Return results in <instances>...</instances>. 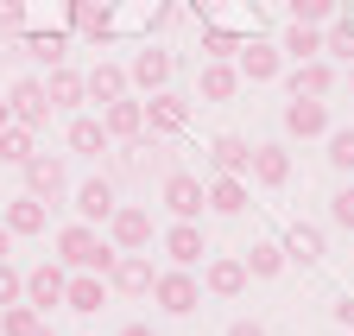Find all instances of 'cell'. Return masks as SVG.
Returning <instances> with one entry per match:
<instances>
[{
  "label": "cell",
  "mask_w": 354,
  "mask_h": 336,
  "mask_svg": "<svg viewBox=\"0 0 354 336\" xmlns=\"http://www.w3.org/2000/svg\"><path fill=\"white\" fill-rule=\"evenodd\" d=\"M234 70H241V82H272V76L285 70V51L272 45V38H241Z\"/></svg>",
  "instance_id": "7"
},
{
  "label": "cell",
  "mask_w": 354,
  "mask_h": 336,
  "mask_svg": "<svg viewBox=\"0 0 354 336\" xmlns=\"http://www.w3.org/2000/svg\"><path fill=\"white\" fill-rule=\"evenodd\" d=\"M108 241L120 247V254H140V247L152 241V209H140V203H120L114 216H108Z\"/></svg>",
  "instance_id": "9"
},
{
  "label": "cell",
  "mask_w": 354,
  "mask_h": 336,
  "mask_svg": "<svg viewBox=\"0 0 354 336\" xmlns=\"http://www.w3.org/2000/svg\"><path fill=\"white\" fill-rule=\"evenodd\" d=\"M171 51H158V45H140V51H133V64H127V82H133V89H146V96H158L165 89V82H171Z\"/></svg>",
  "instance_id": "11"
},
{
  "label": "cell",
  "mask_w": 354,
  "mask_h": 336,
  "mask_svg": "<svg viewBox=\"0 0 354 336\" xmlns=\"http://www.w3.org/2000/svg\"><path fill=\"white\" fill-rule=\"evenodd\" d=\"M70 146H76V152H108L114 140H108V127H102L95 114H76V121H70Z\"/></svg>",
  "instance_id": "32"
},
{
  "label": "cell",
  "mask_w": 354,
  "mask_h": 336,
  "mask_svg": "<svg viewBox=\"0 0 354 336\" xmlns=\"http://www.w3.org/2000/svg\"><path fill=\"white\" fill-rule=\"evenodd\" d=\"M32 336H57V330H51V324H38V330H32Z\"/></svg>",
  "instance_id": "46"
},
{
  "label": "cell",
  "mask_w": 354,
  "mask_h": 336,
  "mask_svg": "<svg viewBox=\"0 0 354 336\" xmlns=\"http://www.w3.org/2000/svg\"><path fill=\"white\" fill-rule=\"evenodd\" d=\"M279 51L291 58V64H310V58H323V26H285V38H279Z\"/></svg>",
  "instance_id": "24"
},
{
  "label": "cell",
  "mask_w": 354,
  "mask_h": 336,
  "mask_svg": "<svg viewBox=\"0 0 354 336\" xmlns=\"http://www.w3.org/2000/svg\"><path fill=\"white\" fill-rule=\"evenodd\" d=\"M64 292H70V267L64 260H38L32 273H26V305L44 317V311H57L64 305Z\"/></svg>",
  "instance_id": "4"
},
{
  "label": "cell",
  "mask_w": 354,
  "mask_h": 336,
  "mask_svg": "<svg viewBox=\"0 0 354 336\" xmlns=\"http://www.w3.org/2000/svg\"><path fill=\"white\" fill-rule=\"evenodd\" d=\"M247 172H253V184H266V191H279V184L291 178V152H285V146H253V159H247Z\"/></svg>",
  "instance_id": "21"
},
{
  "label": "cell",
  "mask_w": 354,
  "mask_h": 336,
  "mask_svg": "<svg viewBox=\"0 0 354 336\" xmlns=\"http://www.w3.org/2000/svg\"><path fill=\"white\" fill-rule=\"evenodd\" d=\"M209 209L215 216H241L247 209V178H215L209 184Z\"/></svg>",
  "instance_id": "30"
},
{
  "label": "cell",
  "mask_w": 354,
  "mask_h": 336,
  "mask_svg": "<svg viewBox=\"0 0 354 336\" xmlns=\"http://www.w3.org/2000/svg\"><path fill=\"white\" fill-rule=\"evenodd\" d=\"M247 159H253V146H247L241 134H215V140H209V165H215V178H247Z\"/></svg>",
  "instance_id": "20"
},
{
  "label": "cell",
  "mask_w": 354,
  "mask_h": 336,
  "mask_svg": "<svg viewBox=\"0 0 354 336\" xmlns=\"http://www.w3.org/2000/svg\"><path fill=\"white\" fill-rule=\"evenodd\" d=\"M102 127H108V140H140L146 134V102H133V96L108 102L102 108Z\"/></svg>",
  "instance_id": "18"
},
{
  "label": "cell",
  "mask_w": 354,
  "mask_h": 336,
  "mask_svg": "<svg viewBox=\"0 0 354 336\" xmlns=\"http://www.w3.org/2000/svg\"><path fill=\"white\" fill-rule=\"evenodd\" d=\"M241 51V32H228V26H203V58H221L228 64Z\"/></svg>",
  "instance_id": "36"
},
{
  "label": "cell",
  "mask_w": 354,
  "mask_h": 336,
  "mask_svg": "<svg viewBox=\"0 0 354 336\" xmlns=\"http://www.w3.org/2000/svg\"><path fill=\"white\" fill-rule=\"evenodd\" d=\"M102 305H108V279H102V273H70L64 311H76V317H95Z\"/></svg>",
  "instance_id": "17"
},
{
  "label": "cell",
  "mask_w": 354,
  "mask_h": 336,
  "mask_svg": "<svg viewBox=\"0 0 354 336\" xmlns=\"http://www.w3.org/2000/svg\"><path fill=\"white\" fill-rule=\"evenodd\" d=\"M114 336H158V330H152V324H120Z\"/></svg>",
  "instance_id": "43"
},
{
  "label": "cell",
  "mask_w": 354,
  "mask_h": 336,
  "mask_svg": "<svg viewBox=\"0 0 354 336\" xmlns=\"http://www.w3.org/2000/svg\"><path fill=\"white\" fill-rule=\"evenodd\" d=\"M26 58H32V64H51V70H57V64L70 58V51H64V32H26Z\"/></svg>",
  "instance_id": "33"
},
{
  "label": "cell",
  "mask_w": 354,
  "mask_h": 336,
  "mask_svg": "<svg viewBox=\"0 0 354 336\" xmlns=\"http://www.w3.org/2000/svg\"><path fill=\"white\" fill-rule=\"evenodd\" d=\"M120 209V197H114V178H88V184H76V222H95V229H108V216Z\"/></svg>",
  "instance_id": "14"
},
{
  "label": "cell",
  "mask_w": 354,
  "mask_h": 336,
  "mask_svg": "<svg viewBox=\"0 0 354 336\" xmlns=\"http://www.w3.org/2000/svg\"><path fill=\"white\" fill-rule=\"evenodd\" d=\"M329 89H335V64L329 58H310V64L291 70V96H329Z\"/></svg>",
  "instance_id": "23"
},
{
  "label": "cell",
  "mask_w": 354,
  "mask_h": 336,
  "mask_svg": "<svg viewBox=\"0 0 354 336\" xmlns=\"http://www.w3.org/2000/svg\"><path fill=\"white\" fill-rule=\"evenodd\" d=\"M82 82H88V102H102V108H108V102H120V96L133 89V82H127V70H120V64H95V70H88Z\"/></svg>",
  "instance_id": "25"
},
{
  "label": "cell",
  "mask_w": 354,
  "mask_h": 336,
  "mask_svg": "<svg viewBox=\"0 0 354 336\" xmlns=\"http://www.w3.org/2000/svg\"><path fill=\"white\" fill-rule=\"evenodd\" d=\"M335 324H342V330H354V299H342V305H335Z\"/></svg>",
  "instance_id": "42"
},
{
  "label": "cell",
  "mask_w": 354,
  "mask_h": 336,
  "mask_svg": "<svg viewBox=\"0 0 354 336\" xmlns=\"http://www.w3.org/2000/svg\"><path fill=\"white\" fill-rule=\"evenodd\" d=\"M38 324H44V317H38V311H32L26 299H19V305H7V311H0V336H32Z\"/></svg>",
  "instance_id": "35"
},
{
  "label": "cell",
  "mask_w": 354,
  "mask_h": 336,
  "mask_svg": "<svg viewBox=\"0 0 354 336\" xmlns=\"http://www.w3.org/2000/svg\"><path fill=\"white\" fill-rule=\"evenodd\" d=\"M323 58L329 64H354V19H329L323 26Z\"/></svg>",
  "instance_id": "31"
},
{
  "label": "cell",
  "mask_w": 354,
  "mask_h": 336,
  "mask_svg": "<svg viewBox=\"0 0 354 336\" xmlns=\"http://www.w3.org/2000/svg\"><path fill=\"white\" fill-rule=\"evenodd\" d=\"M7 108H13L19 127H44V121H51V96H44L38 76H19L13 82V89H7Z\"/></svg>",
  "instance_id": "10"
},
{
  "label": "cell",
  "mask_w": 354,
  "mask_h": 336,
  "mask_svg": "<svg viewBox=\"0 0 354 336\" xmlns=\"http://www.w3.org/2000/svg\"><path fill=\"white\" fill-rule=\"evenodd\" d=\"M152 299H158L165 317H190V311L203 305V279H196L190 267H165V273L152 279Z\"/></svg>",
  "instance_id": "2"
},
{
  "label": "cell",
  "mask_w": 354,
  "mask_h": 336,
  "mask_svg": "<svg viewBox=\"0 0 354 336\" xmlns=\"http://www.w3.org/2000/svg\"><path fill=\"white\" fill-rule=\"evenodd\" d=\"M158 197H165V209H171L177 222H203V209H209V184L190 178V172H177V165L158 178Z\"/></svg>",
  "instance_id": "3"
},
{
  "label": "cell",
  "mask_w": 354,
  "mask_h": 336,
  "mask_svg": "<svg viewBox=\"0 0 354 336\" xmlns=\"http://www.w3.org/2000/svg\"><path fill=\"white\" fill-rule=\"evenodd\" d=\"M241 260H247V279H279L285 273V241H253Z\"/></svg>",
  "instance_id": "28"
},
{
  "label": "cell",
  "mask_w": 354,
  "mask_h": 336,
  "mask_svg": "<svg viewBox=\"0 0 354 336\" xmlns=\"http://www.w3.org/2000/svg\"><path fill=\"white\" fill-rule=\"evenodd\" d=\"M285 134L291 140H329V102L323 96H291L285 102Z\"/></svg>",
  "instance_id": "6"
},
{
  "label": "cell",
  "mask_w": 354,
  "mask_h": 336,
  "mask_svg": "<svg viewBox=\"0 0 354 336\" xmlns=\"http://www.w3.org/2000/svg\"><path fill=\"white\" fill-rule=\"evenodd\" d=\"M44 96H51V108H82V102H88V82H82L70 64H57L51 82H44Z\"/></svg>",
  "instance_id": "27"
},
{
  "label": "cell",
  "mask_w": 354,
  "mask_h": 336,
  "mask_svg": "<svg viewBox=\"0 0 354 336\" xmlns=\"http://www.w3.org/2000/svg\"><path fill=\"white\" fill-rule=\"evenodd\" d=\"M285 7H291V19H297V26H329L342 0H285Z\"/></svg>",
  "instance_id": "34"
},
{
  "label": "cell",
  "mask_w": 354,
  "mask_h": 336,
  "mask_svg": "<svg viewBox=\"0 0 354 336\" xmlns=\"http://www.w3.org/2000/svg\"><path fill=\"white\" fill-rule=\"evenodd\" d=\"M285 260H297V267H317V260H323V229L291 222V229H285Z\"/></svg>",
  "instance_id": "26"
},
{
  "label": "cell",
  "mask_w": 354,
  "mask_h": 336,
  "mask_svg": "<svg viewBox=\"0 0 354 336\" xmlns=\"http://www.w3.org/2000/svg\"><path fill=\"white\" fill-rule=\"evenodd\" d=\"M7 121H13V108H7V102H0V127H7Z\"/></svg>",
  "instance_id": "45"
},
{
  "label": "cell",
  "mask_w": 354,
  "mask_h": 336,
  "mask_svg": "<svg viewBox=\"0 0 354 336\" xmlns=\"http://www.w3.org/2000/svg\"><path fill=\"white\" fill-rule=\"evenodd\" d=\"M0 222H7V235L19 241V235H38L44 222H51V209H44V203H38L32 191H19V197H13L7 209H0Z\"/></svg>",
  "instance_id": "19"
},
{
  "label": "cell",
  "mask_w": 354,
  "mask_h": 336,
  "mask_svg": "<svg viewBox=\"0 0 354 336\" xmlns=\"http://www.w3.org/2000/svg\"><path fill=\"white\" fill-rule=\"evenodd\" d=\"M348 89H354V70H348Z\"/></svg>",
  "instance_id": "47"
},
{
  "label": "cell",
  "mask_w": 354,
  "mask_h": 336,
  "mask_svg": "<svg viewBox=\"0 0 354 336\" xmlns=\"http://www.w3.org/2000/svg\"><path fill=\"white\" fill-rule=\"evenodd\" d=\"M228 336H266V330H259L253 317H234V324H228Z\"/></svg>",
  "instance_id": "41"
},
{
  "label": "cell",
  "mask_w": 354,
  "mask_h": 336,
  "mask_svg": "<svg viewBox=\"0 0 354 336\" xmlns=\"http://www.w3.org/2000/svg\"><path fill=\"white\" fill-rule=\"evenodd\" d=\"M234 89H241V70H234V64H221V58H209L203 76H196V96H203V102H228Z\"/></svg>",
  "instance_id": "22"
},
{
  "label": "cell",
  "mask_w": 354,
  "mask_h": 336,
  "mask_svg": "<svg viewBox=\"0 0 354 336\" xmlns=\"http://www.w3.org/2000/svg\"><path fill=\"white\" fill-rule=\"evenodd\" d=\"M19 172H26V191H32L38 203H57V197L70 191V172H64V159H57V152H32Z\"/></svg>",
  "instance_id": "5"
},
{
  "label": "cell",
  "mask_w": 354,
  "mask_h": 336,
  "mask_svg": "<svg viewBox=\"0 0 354 336\" xmlns=\"http://www.w3.org/2000/svg\"><path fill=\"white\" fill-rule=\"evenodd\" d=\"M19 299H26V273H19L13 260H0V311L19 305Z\"/></svg>",
  "instance_id": "38"
},
{
  "label": "cell",
  "mask_w": 354,
  "mask_h": 336,
  "mask_svg": "<svg viewBox=\"0 0 354 336\" xmlns=\"http://www.w3.org/2000/svg\"><path fill=\"white\" fill-rule=\"evenodd\" d=\"M329 165L335 172H354V127H329Z\"/></svg>",
  "instance_id": "37"
},
{
  "label": "cell",
  "mask_w": 354,
  "mask_h": 336,
  "mask_svg": "<svg viewBox=\"0 0 354 336\" xmlns=\"http://www.w3.org/2000/svg\"><path fill=\"white\" fill-rule=\"evenodd\" d=\"M13 254V235H7V222H0V260H7Z\"/></svg>",
  "instance_id": "44"
},
{
  "label": "cell",
  "mask_w": 354,
  "mask_h": 336,
  "mask_svg": "<svg viewBox=\"0 0 354 336\" xmlns=\"http://www.w3.org/2000/svg\"><path fill=\"white\" fill-rule=\"evenodd\" d=\"M203 292H215V299H241V292H247V260L209 254V260H203Z\"/></svg>",
  "instance_id": "15"
},
{
  "label": "cell",
  "mask_w": 354,
  "mask_h": 336,
  "mask_svg": "<svg viewBox=\"0 0 354 336\" xmlns=\"http://www.w3.org/2000/svg\"><path fill=\"white\" fill-rule=\"evenodd\" d=\"M0 32H26V0H0Z\"/></svg>",
  "instance_id": "40"
},
{
  "label": "cell",
  "mask_w": 354,
  "mask_h": 336,
  "mask_svg": "<svg viewBox=\"0 0 354 336\" xmlns=\"http://www.w3.org/2000/svg\"><path fill=\"white\" fill-rule=\"evenodd\" d=\"M70 26H76V38H88V45H108L114 13H108V0H70Z\"/></svg>",
  "instance_id": "16"
},
{
  "label": "cell",
  "mask_w": 354,
  "mask_h": 336,
  "mask_svg": "<svg viewBox=\"0 0 354 336\" xmlns=\"http://www.w3.org/2000/svg\"><path fill=\"white\" fill-rule=\"evenodd\" d=\"M184 127H190V102H184V96H171V89H158V96L146 102V134L171 140V134H184Z\"/></svg>",
  "instance_id": "13"
},
{
  "label": "cell",
  "mask_w": 354,
  "mask_h": 336,
  "mask_svg": "<svg viewBox=\"0 0 354 336\" xmlns=\"http://www.w3.org/2000/svg\"><path fill=\"white\" fill-rule=\"evenodd\" d=\"M165 254H171V267H203L209 260V241H203V222H171L165 229Z\"/></svg>",
  "instance_id": "12"
},
{
  "label": "cell",
  "mask_w": 354,
  "mask_h": 336,
  "mask_svg": "<svg viewBox=\"0 0 354 336\" xmlns=\"http://www.w3.org/2000/svg\"><path fill=\"white\" fill-rule=\"evenodd\" d=\"M38 152V127H19V121H7L0 127V165H26Z\"/></svg>",
  "instance_id": "29"
},
{
  "label": "cell",
  "mask_w": 354,
  "mask_h": 336,
  "mask_svg": "<svg viewBox=\"0 0 354 336\" xmlns=\"http://www.w3.org/2000/svg\"><path fill=\"white\" fill-rule=\"evenodd\" d=\"M152 279H158V267H152L146 247H140V254H120V260L108 267V292H120V299H146Z\"/></svg>",
  "instance_id": "8"
},
{
  "label": "cell",
  "mask_w": 354,
  "mask_h": 336,
  "mask_svg": "<svg viewBox=\"0 0 354 336\" xmlns=\"http://www.w3.org/2000/svg\"><path fill=\"white\" fill-rule=\"evenodd\" d=\"M57 260H64L70 273H102V279H108V267L120 260V247H114L95 222H70V229H57Z\"/></svg>",
  "instance_id": "1"
},
{
  "label": "cell",
  "mask_w": 354,
  "mask_h": 336,
  "mask_svg": "<svg viewBox=\"0 0 354 336\" xmlns=\"http://www.w3.org/2000/svg\"><path fill=\"white\" fill-rule=\"evenodd\" d=\"M329 216H335V229H348V235H354V184H342V191L329 197Z\"/></svg>",
  "instance_id": "39"
}]
</instances>
